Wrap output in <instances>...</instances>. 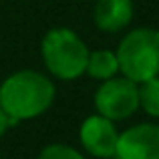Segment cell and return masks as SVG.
Listing matches in <instances>:
<instances>
[{
    "mask_svg": "<svg viewBox=\"0 0 159 159\" xmlns=\"http://www.w3.org/2000/svg\"><path fill=\"white\" fill-rule=\"evenodd\" d=\"M57 89L54 83L39 70H16L0 85V107L12 123L36 119L51 109Z\"/></svg>",
    "mask_w": 159,
    "mask_h": 159,
    "instance_id": "1",
    "label": "cell"
},
{
    "mask_svg": "<svg viewBox=\"0 0 159 159\" xmlns=\"http://www.w3.org/2000/svg\"><path fill=\"white\" fill-rule=\"evenodd\" d=\"M89 47L85 40L66 26H57L44 34L40 43V57L47 70L54 79L61 81H75L85 75Z\"/></svg>",
    "mask_w": 159,
    "mask_h": 159,
    "instance_id": "2",
    "label": "cell"
},
{
    "mask_svg": "<svg viewBox=\"0 0 159 159\" xmlns=\"http://www.w3.org/2000/svg\"><path fill=\"white\" fill-rule=\"evenodd\" d=\"M119 73L133 83L149 81L159 75V30L139 26L129 30L117 47Z\"/></svg>",
    "mask_w": 159,
    "mask_h": 159,
    "instance_id": "3",
    "label": "cell"
},
{
    "mask_svg": "<svg viewBox=\"0 0 159 159\" xmlns=\"http://www.w3.org/2000/svg\"><path fill=\"white\" fill-rule=\"evenodd\" d=\"M93 101L99 115L115 123L129 119L139 111V85L123 75H115L107 81H101Z\"/></svg>",
    "mask_w": 159,
    "mask_h": 159,
    "instance_id": "4",
    "label": "cell"
},
{
    "mask_svg": "<svg viewBox=\"0 0 159 159\" xmlns=\"http://www.w3.org/2000/svg\"><path fill=\"white\" fill-rule=\"evenodd\" d=\"M115 159H159V123H137L121 131Z\"/></svg>",
    "mask_w": 159,
    "mask_h": 159,
    "instance_id": "5",
    "label": "cell"
},
{
    "mask_svg": "<svg viewBox=\"0 0 159 159\" xmlns=\"http://www.w3.org/2000/svg\"><path fill=\"white\" fill-rule=\"evenodd\" d=\"M81 145L89 155L99 159H115V149L119 141V131L115 127V121L107 117L95 115L87 117L79 129Z\"/></svg>",
    "mask_w": 159,
    "mask_h": 159,
    "instance_id": "6",
    "label": "cell"
},
{
    "mask_svg": "<svg viewBox=\"0 0 159 159\" xmlns=\"http://www.w3.org/2000/svg\"><path fill=\"white\" fill-rule=\"evenodd\" d=\"M93 20L103 32L123 30L133 20V0H97Z\"/></svg>",
    "mask_w": 159,
    "mask_h": 159,
    "instance_id": "7",
    "label": "cell"
},
{
    "mask_svg": "<svg viewBox=\"0 0 159 159\" xmlns=\"http://www.w3.org/2000/svg\"><path fill=\"white\" fill-rule=\"evenodd\" d=\"M85 75H89L95 81H107V79L115 77L119 73V61H117L115 51L109 48H99V51H91L89 58H87Z\"/></svg>",
    "mask_w": 159,
    "mask_h": 159,
    "instance_id": "8",
    "label": "cell"
},
{
    "mask_svg": "<svg viewBox=\"0 0 159 159\" xmlns=\"http://www.w3.org/2000/svg\"><path fill=\"white\" fill-rule=\"evenodd\" d=\"M139 109L153 119H159V75L139 85Z\"/></svg>",
    "mask_w": 159,
    "mask_h": 159,
    "instance_id": "9",
    "label": "cell"
},
{
    "mask_svg": "<svg viewBox=\"0 0 159 159\" xmlns=\"http://www.w3.org/2000/svg\"><path fill=\"white\" fill-rule=\"evenodd\" d=\"M39 159H87L79 149L66 143H51L40 149Z\"/></svg>",
    "mask_w": 159,
    "mask_h": 159,
    "instance_id": "10",
    "label": "cell"
},
{
    "mask_svg": "<svg viewBox=\"0 0 159 159\" xmlns=\"http://www.w3.org/2000/svg\"><path fill=\"white\" fill-rule=\"evenodd\" d=\"M10 127H14V123H12V119L6 115V113H4V109L0 107V137H2Z\"/></svg>",
    "mask_w": 159,
    "mask_h": 159,
    "instance_id": "11",
    "label": "cell"
}]
</instances>
